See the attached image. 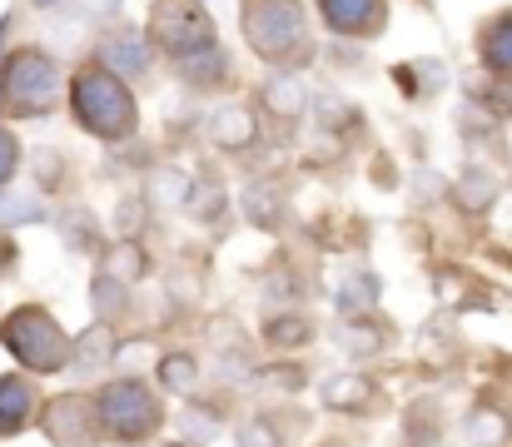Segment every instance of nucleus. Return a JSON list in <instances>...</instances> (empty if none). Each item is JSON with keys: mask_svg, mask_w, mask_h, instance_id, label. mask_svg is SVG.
Listing matches in <instances>:
<instances>
[{"mask_svg": "<svg viewBox=\"0 0 512 447\" xmlns=\"http://www.w3.org/2000/svg\"><path fill=\"white\" fill-rule=\"evenodd\" d=\"M160 378L170 383L174 393H189V383H194V363H189V358H170V363L160 368Z\"/></svg>", "mask_w": 512, "mask_h": 447, "instance_id": "nucleus-11", "label": "nucleus"}, {"mask_svg": "<svg viewBox=\"0 0 512 447\" xmlns=\"http://www.w3.org/2000/svg\"><path fill=\"white\" fill-rule=\"evenodd\" d=\"M60 90V65L35 50V45H20L10 60H5V75H0V105H10V115H45L50 100Z\"/></svg>", "mask_w": 512, "mask_h": 447, "instance_id": "nucleus-3", "label": "nucleus"}, {"mask_svg": "<svg viewBox=\"0 0 512 447\" xmlns=\"http://www.w3.org/2000/svg\"><path fill=\"white\" fill-rule=\"evenodd\" d=\"M30 413V383L25 378H0V433H15Z\"/></svg>", "mask_w": 512, "mask_h": 447, "instance_id": "nucleus-10", "label": "nucleus"}, {"mask_svg": "<svg viewBox=\"0 0 512 447\" xmlns=\"http://www.w3.org/2000/svg\"><path fill=\"white\" fill-rule=\"evenodd\" d=\"M150 45L174 60L214 50V15L199 0H155L150 10Z\"/></svg>", "mask_w": 512, "mask_h": 447, "instance_id": "nucleus-4", "label": "nucleus"}, {"mask_svg": "<svg viewBox=\"0 0 512 447\" xmlns=\"http://www.w3.org/2000/svg\"><path fill=\"white\" fill-rule=\"evenodd\" d=\"M70 105H75V120L100 140H120L135 130V95L105 65H90L70 80Z\"/></svg>", "mask_w": 512, "mask_h": 447, "instance_id": "nucleus-2", "label": "nucleus"}, {"mask_svg": "<svg viewBox=\"0 0 512 447\" xmlns=\"http://www.w3.org/2000/svg\"><path fill=\"white\" fill-rule=\"evenodd\" d=\"M5 259H10V244H5V239H0V264H5Z\"/></svg>", "mask_w": 512, "mask_h": 447, "instance_id": "nucleus-13", "label": "nucleus"}, {"mask_svg": "<svg viewBox=\"0 0 512 447\" xmlns=\"http://www.w3.org/2000/svg\"><path fill=\"white\" fill-rule=\"evenodd\" d=\"M478 50H483V65H488V70L512 75V15H498V20L483 30Z\"/></svg>", "mask_w": 512, "mask_h": 447, "instance_id": "nucleus-9", "label": "nucleus"}, {"mask_svg": "<svg viewBox=\"0 0 512 447\" xmlns=\"http://www.w3.org/2000/svg\"><path fill=\"white\" fill-rule=\"evenodd\" d=\"M10 169H15V135L0 130V184L10 179Z\"/></svg>", "mask_w": 512, "mask_h": 447, "instance_id": "nucleus-12", "label": "nucleus"}, {"mask_svg": "<svg viewBox=\"0 0 512 447\" xmlns=\"http://www.w3.org/2000/svg\"><path fill=\"white\" fill-rule=\"evenodd\" d=\"M239 25L254 55H264L269 65H294L309 55V25L299 0H244L239 5Z\"/></svg>", "mask_w": 512, "mask_h": 447, "instance_id": "nucleus-1", "label": "nucleus"}, {"mask_svg": "<svg viewBox=\"0 0 512 447\" xmlns=\"http://www.w3.org/2000/svg\"><path fill=\"white\" fill-rule=\"evenodd\" d=\"M100 413H105V428H110L115 438H145V433L155 428V398H150L140 383H115V388L105 393Z\"/></svg>", "mask_w": 512, "mask_h": 447, "instance_id": "nucleus-6", "label": "nucleus"}, {"mask_svg": "<svg viewBox=\"0 0 512 447\" xmlns=\"http://www.w3.org/2000/svg\"><path fill=\"white\" fill-rule=\"evenodd\" d=\"M5 343H10L15 358L30 363V368H60V363H65V333H60L40 308H20V313L5 323Z\"/></svg>", "mask_w": 512, "mask_h": 447, "instance_id": "nucleus-5", "label": "nucleus"}, {"mask_svg": "<svg viewBox=\"0 0 512 447\" xmlns=\"http://www.w3.org/2000/svg\"><path fill=\"white\" fill-rule=\"evenodd\" d=\"M40 5H55V0H40Z\"/></svg>", "mask_w": 512, "mask_h": 447, "instance_id": "nucleus-14", "label": "nucleus"}, {"mask_svg": "<svg viewBox=\"0 0 512 447\" xmlns=\"http://www.w3.org/2000/svg\"><path fill=\"white\" fill-rule=\"evenodd\" d=\"M100 65L115 75H145L150 70V35L140 30H120L100 45Z\"/></svg>", "mask_w": 512, "mask_h": 447, "instance_id": "nucleus-8", "label": "nucleus"}, {"mask_svg": "<svg viewBox=\"0 0 512 447\" xmlns=\"http://www.w3.org/2000/svg\"><path fill=\"white\" fill-rule=\"evenodd\" d=\"M334 35H378L388 20V0H314Z\"/></svg>", "mask_w": 512, "mask_h": 447, "instance_id": "nucleus-7", "label": "nucleus"}]
</instances>
